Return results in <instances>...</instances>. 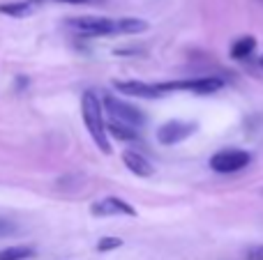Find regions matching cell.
<instances>
[{"mask_svg":"<svg viewBox=\"0 0 263 260\" xmlns=\"http://www.w3.org/2000/svg\"><path fill=\"white\" fill-rule=\"evenodd\" d=\"M159 90L168 92V90H190L194 95H213L219 92L224 88V81L217 76H205V78H187V81H168V83H159Z\"/></svg>","mask_w":263,"mask_h":260,"instance_id":"obj_3","label":"cell"},{"mask_svg":"<svg viewBox=\"0 0 263 260\" xmlns=\"http://www.w3.org/2000/svg\"><path fill=\"white\" fill-rule=\"evenodd\" d=\"M250 161L252 155L245 150H222L210 157V168L217 170V173H236V170L250 166Z\"/></svg>","mask_w":263,"mask_h":260,"instance_id":"obj_5","label":"cell"},{"mask_svg":"<svg viewBox=\"0 0 263 260\" xmlns=\"http://www.w3.org/2000/svg\"><path fill=\"white\" fill-rule=\"evenodd\" d=\"M104 109L109 111V115L114 120H118V122H123V124H129V127H141V124L148 122L143 111H139L132 104H125V101L116 99V97H111V95L104 97Z\"/></svg>","mask_w":263,"mask_h":260,"instance_id":"obj_4","label":"cell"},{"mask_svg":"<svg viewBox=\"0 0 263 260\" xmlns=\"http://www.w3.org/2000/svg\"><path fill=\"white\" fill-rule=\"evenodd\" d=\"M16 83H18V88H26V85H28V78H26V76H18Z\"/></svg>","mask_w":263,"mask_h":260,"instance_id":"obj_19","label":"cell"},{"mask_svg":"<svg viewBox=\"0 0 263 260\" xmlns=\"http://www.w3.org/2000/svg\"><path fill=\"white\" fill-rule=\"evenodd\" d=\"M12 233H16V224H14V221H7V219H0V237L12 235Z\"/></svg>","mask_w":263,"mask_h":260,"instance_id":"obj_17","label":"cell"},{"mask_svg":"<svg viewBox=\"0 0 263 260\" xmlns=\"http://www.w3.org/2000/svg\"><path fill=\"white\" fill-rule=\"evenodd\" d=\"M35 256V249L32 247H7V249H0V260H28Z\"/></svg>","mask_w":263,"mask_h":260,"instance_id":"obj_14","label":"cell"},{"mask_svg":"<svg viewBox=\"0 0 263 260\" xmlns=\"http://www.w3.org/2000/svg\"><path fill=\"white\" fill-rule=\"evenodd\" d=\"M55 3H69V5H86V3H92V0H55Z\"/></svg>","mask_w":263,"mask_h":260,"instance_id":"obj_18","label":"cell"},{"mask_svg":"<svg viewBox=\"0 0 263 260\" xmlns=\"http://www.w3.org/2000/svg\"><path fill=\"white\" fill-rule=\"evenodd\" d=\"M0 14H7L14 18H26L32 14V3L30 0H16V3H3L0 5Z\"/></svg>","mask_w":263,"mask_h":260,"instance_id":"obj_10","label":"cell"},{"mask_svg":"<svg viewBox=\"0 0 263 260\" xmlns=\"http://www.w3.org/2000/svg\"><path fill=\"white\" fill-rule=\"evenodd\" d=\"M254 49H256V39H254L252 35H245V37H240V39L233 41V46H231V58L245 60L247 55L254 53Z\"/></svg>","mask_w":263,"mask_h":260,"instance_id":"obj_11","label":"cell"},{"mask_svg":"<svg viewBox=\"0 0 263 260\" xmlns=\"http://www.w3.org/2000/svg\"><path fill=\"white\" fill-rule=\"evenodd\" d=\"M90 212L95 216H114V214H123V216H136V210L129 205L127 201L123 198H116V196H106L102 201L92 203Z\"/></svg>","mask_w":263,"mask_h":260,"instance_id":"obj_7","label":"cell"},{"mask_svg":"<svg viewBox=\"0 0 263 260\" xmlns=\"http://www.w3.org/2000/svg\"><path fill=\"white\" fill-rule=\"evenodd\" d=\"M259 62H261V67H263V55H261V60H259Z\"/></svg>","mask_w":263,"mask_h":260,"instance_id":"obj_20","label":"cell"},{"mask_svg":"<svg viewBox=\"0 0 263 260\" xmlns=\"http://www.w3.org/2000/svg\"><path fill=\"white\" fill-rule=\"evenodd\" d=\"M123 164L127 166L134 175H139V178H150V175L155 173V166L150 164L143 155H139V152H134V150L123 152Z\"/></svg>","mask_w":263,"mask_h":260,"instance_id":"obj_9","label":"cell"},{"mask_svg":"<svg viewBox=\"0 0 263 260\" xmlns=\"http://www.w3.org/2000/svg\"><path fill=\"white\" fill-rule=\"evenodd\" d=\"M106 132H109L114 138H118V141H136V138H139V132H136L134 127L118 122V120L106 124Z\"/></svg>","mask_w":263,"mask_h":260,"instance_id":"obj_12","label":"cell"},{"mask_svg":"<svg viewBox=\"0 0 263 260\" xmlns=\"http://www.w3.org/2000/svg\"><path fill=\"white\" fill-rule=\"evenodd\" d=\"M123 247V240L118 237H104L97 242V251H114V249H120Z\"/></svg>","mask_w":263,"mask_h":260,"instance_id":"obj_15","label":"cell"},{"mask_svg":"<svg viewBox=\"0 0 263 260\" xmlns=\"http://www.w3.org/2000/svg\"><path fill=\"white\" fill-rule=\"evenodd\" d=\"M116 21H118V32H123V35H139V32L148 30V23L143 18L127 16V18H116Z\"/></svg>","mask_w":263,"mask_h":260,"instance_id":"obj_13","label":"cell"},{"mask_svg":"<svg viewBox=\"0 0 263 260\" xmlns=\"http://www.w3.org/2000/svg\"><path fill=\"white\" fill-rule=\"evenodd\" d=\"M67 26L72 30H77L79 35H86V37L118 35V21L106 16H77V18H69Z\"/></svg>","mask_w":263,"mask_h":260,"instance_id":"obj_2","label":"cell"},{"mask_svg":"<svg viewBox=\"0 0 263 260\" xmlns=\"http://www.w3.org/2000/svg\"><path fill=\"white\" fill-rule=\"evenodd\" d=\"M245 260H263V244H254L245 251Z\"/></svg>","mask_w":263,"mask_h":260,"instance_id":"obj_16","label":"cell"},{"mask_svg":"<svg viewBox=\"0 0 263 260\" xmlns=\"http://www.w3.org/2000/svg\"><path fill=\"white\" fill-rule=\"evenodd\" d=\"M114 88L129 97H139V99H159L164 95L157 85H150L143 81H114Z\"/></svg>","mask_w":263,"mask_h":260,"instance_id":"obj_8","label":"cell"},{"mask_svg":"<svg viewBox=\"0 0 263 260\" xmlns=\"http://www.w3.org/2000/svg\"><path fill=\"white\" fill-rule=\"evenodd\" d=\"M81 115H83V124H86L88 134L92 136L95 145L100 147L102 152L109 155L111 152V145H109V138H106V124H104V118H102V104L97 99L95 92H83L81 97Z\"/></svg>","mask_w":263,"mask_h":260,"instance_id":"obj_1","label":"cell"},{"mask_svg":"<svg viewBox=\"0 0 263 260\" xmlns=\"http://www.w3.org/2000/svg\"><path fill=\"white\" fill-rule=\"evenodd\" d=\"M194 132H196V124L194 122H180V120H171V122H166V124H162V127H159L157 141L162 143V145H176V143L190 138Z\"/></svg>","mask_w":263,"mask_h":260,"instance_id":"obj_6","label":"cell"}]
</instances>
